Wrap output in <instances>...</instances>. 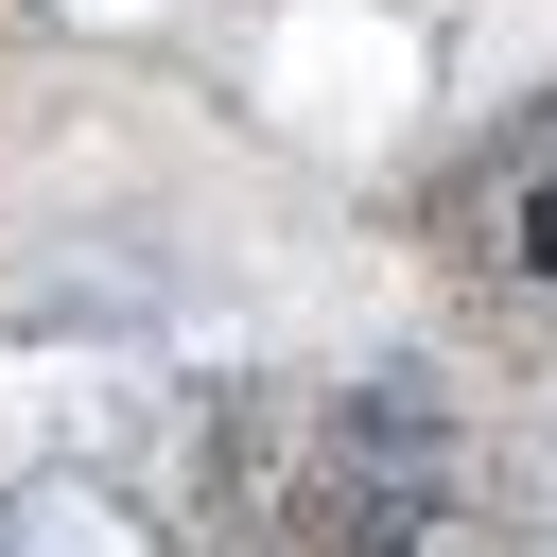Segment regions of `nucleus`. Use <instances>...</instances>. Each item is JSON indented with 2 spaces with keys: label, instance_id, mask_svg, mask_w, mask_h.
I'll use <instances>...</instances> for the list:
<instances>
[{
  "label": "nucleus",
  "instance_id": "nucleus-1",
  "mask_svg": "<svg viewBox=\"0 0 557 557\" xmlns=\"http://www.w3.org/2000/svg\"><path fill=\"white\" fill-rule=\"evenodd\" d=\"M505 261H522V278H540V296H557V157H540V174H522V209H505Z\"/></svg>",
  "mask_w": 557,
  "mask_h": 557
}]
</instances>
